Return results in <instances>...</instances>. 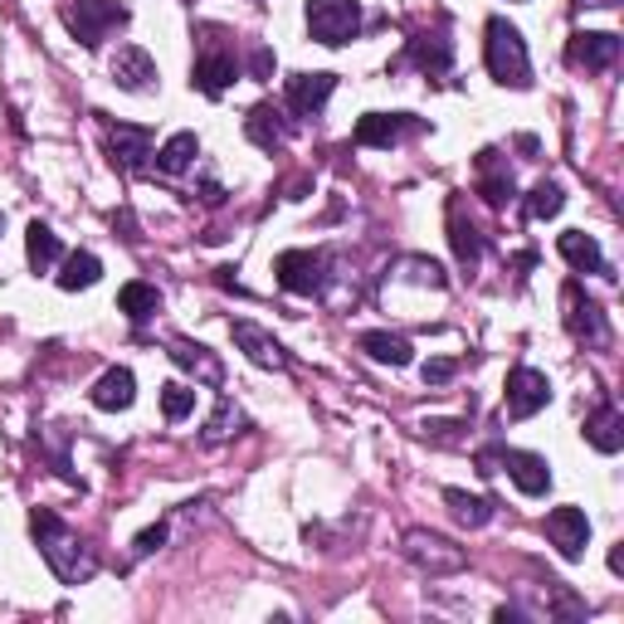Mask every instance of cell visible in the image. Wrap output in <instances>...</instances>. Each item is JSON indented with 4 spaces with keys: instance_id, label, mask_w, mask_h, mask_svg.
Returning <instances> with one entry per match:
<instances>
[{
    "instance_id": "1",
    "label": "cell",
    "mask_w": 624,
    "mask_h": 624,
    "mask_svg": "<svg viewBox=\"0 0 624 624\" xmlns=\"http://www.w3.org/2000/svg\"><path fill=\"white\" fill-rule=\"evenodd\" d=\"M30 532H35L39 552H45L49 571L64 580V586H83V580L98 576V556L83 546L79 532H69L49 508H35L30 512Z\"/></svg>"
},
{
    "instance_id": "2",
    "label": "cell",
    "mask_w": 624,
    "mask_h": 624,
    "mask_svg": "<svg viewBox=\"0 0 624 624\" xmlns=\"http://www.w3.org/2000/svg\"><path fill=\"white\" fill-rule=\"evenodd\" d=\"M484 54H488V73L498 83H508V89H527V83H532L527 45H522V35L508 25V20H488Z\"/></svg>"
},
{
    "instance_id": "3",
    "label": "cell",
    "mask_w": 624,
    "mask_h": 624,
    "mask_svg": "<svg viewBox=\"0 0 624 624\" xmlns=\"http://www.w3.org/2000/svg\"><path fill=\"white\" fill-rule=\"evenodd\" d=\"M64 25H69V35L79 45L98 49L107 39V30L127 25V5H117V0H73V5H64Z\"/></svg>"
},
{
    "instance_id": "4",
    "label": "cell",
    "mask_w": 624,
    "mask_h": 624,
    "mask_svg": "<svg viewBox=\"0 0 624 624\" xmlns=\"http://www.w3.org/2000/svg\"><path fill=\"white\" fill-rule=\"evenodd\" d=\"M405 561L424 576H454V571H464L468 556H464V546L444 542L440 532L415 527V532H405Z\"/></svg>"
},
{
    "instance_id": "5",
    "label": "cell",
    "mask_w": 624,
    "mask_h": 624,
    "mask_svg": "<svg viewBox=\"0 0 624 624\" xmlns=\"http://www.w3.org/2000/svg\"><path fill=\"white\" fill-rule=\"evenodd\" d=\"M308 30H313V39H322L332 49L347 45L361 30V5L356 0H308Z\"/></svg>"
},
{
    "instance_id": "6",
    "label": "cell",
    "mask_w": 624,
    "mask_h": 624,
    "mask_svg": "<svg viewBox=\"0 0 624 624\" xmlns=\"http://www.w3.org/2000/svg\"><path fill=\"white\" fill-rule=\"evenodd\" d=\"M478 464H484V474H492V464H502L508 468V478L527 492V498H542V492L552 488V468H546V458L527 454V449H488Z\"/></svg>"
},
{
    "instance_id": "7",
    "label": "cell",
    "mask_w": 624,
    "mask_h": 624,
    "mask_svg": "<svg viewBox=\"0 0 624 624\" xmlns=\"http://www.w3.org/2000/svg\"><path fill=\"white\" fill-rule=\"evenodd\" d=\"M552 400V381L532 366L508 371V420H532L536 410H546Z\"/></svg>"
},
{
    "instance_id": "8",
    "label": "cell",
    "mask_w": 624,
    "mask_h": 624,
    "mask_svg": "<svg viewBox=\"0 0 624 624\" xmlns=\"http://www.w3.org/2000/svg\"><path fill=\"white\" fill-rule=\"evenodd\" d=\"M322 254H313V249H288V254H279V283L288 293H298V298H313L317 288H322Z\"/></svg>"
},
{
    "instance_id": "9",
    "label": "cell",
    "mask_w": 624,
    "mask_h": 624,
    "mask_svg": "<svg viewBox=\"0 0 624 624\" xmlns=\"http://www.w3.org/2000/svg\"><path fill=\"white\" fill-rule=\"evenodd\" d=\"M546 536H552V546L566 556V561H576L590 542V518L580 508H552L546 512Z\"/></svg>"
},
{
    "instance_id": "10",
    "label": "cell",
    "mask_w": 624,
    "mask_h": 624,
    "mask_svg": "<svg viewBox=\"0 0 624 624\" xmlns=\"http://www.w3.org/2000/svg\"><path fill=\"white\" fill-rule=\"evenodd\" d=\"M229 332H235V347H239V352H245L249 361H254V366H264V371H288V352H283L279 337H269L259 322H245V317H239Z\"/></svg>"
},
{
    "instance_id": "11",
    "label": "cell",
    "mask_w": 624,
    "mask_h": 624,
    "mask_svg": "<svg viewBox=\"0 0 624 624\" xmlns=\"http://www.w3.org/2000/svg\"><path fill=\"white\" fill-rule=\"evenodd\" d=\"M566 59L580 64V69H610L620 59V35H610V30H576Z\"/></svg>"
},
{
    "instance_id": "12",
    "label": "cell",
    "mask_w": 624,
    "mask_h": 624,
    "mask_svg": "<svg viewBox=\"0 0 624 624\" xmlns=\"http://www.w3.org/2000/svg\"><path fill=\"white\" fill-rule=\"evenodd\" d=\"M566 327H571L580 342H590V347H605V342H610V322H605V313H600L590 298H580L576 283L566 288Z\"/></svg>"
},
{
    "instance_id": "13",
    "label": "cell",
    "mask_w": 624,
    "mask_h": 624,
    "mask_svg": "<svg viewBox=\"0 0 624 624\" xmlns=\"http://www.w3.org/2000/svg\"><path fill=\"white\" fill-rule=\"evenodd\" d=\"M107 151H113V167L141 171V167H147V157H151V133H147V127L113 123V127H107Z\"/></svg>"
},
{
    "instance_id": "14",
    "label": "cell",
    "mask_w": 624,
    "mask_h": 624,
    "mask_svg": "<svg viewBox=\"0 0 624 624\" xmlns=\"http://www.w3.org/2000/svg\"><path fill=\"white\" fill-rule=\"evenodd\" d=\"M415 117H405V113H366L356 123V147H396V141L405 133H415Z\"/></svg>"
},
{
    "instance_id": "15",
    "label": "cell",
    "mask_w": 624,
    "mask_h": 624,
    "mask_svg": "<svg viewBox=\"0 0 624 624\" xmlns=\"http://www.w3.org/2000/svg\"><path fill=\"white\" fill-rule=\"evenodd\" d=\"M151 79H157V64H151L147 49H137V45L117 49V59H113V83L117 89L141 93V89H151Z\"/></svg>"
},
{
    "instance_id": "16",
    "label": "cell",
    "mask_w": 624,
    "mask_h": 624,
    "mask_svg": "<svg viewBox=\"0 0 624 624\" xmlns=\"http://www.w3.org/2000/svg\"><path fill=\"white\" fill-rule=\"evenodd\" d=\"M337 73H293L288 79V107L293 113H317L332 98Z\"/></svg>"
},
{
    "instance_id": "17",
    "label": "cell",
    "mask_w": 624,
    "mask_h": 624,
    "mask_svg": "<svg viewBox=\"0 0 624 624\" xmlns=\"http://www.w3.org/2000/svg\"><path fill=\"white\" fill-rule=\"evenodd\" d=\"M133 400H137V376L127 366H113V371H103V376H98V386H93V405H98V410H127Z\"/></svg>"
},
{
    "instance_id": "18",
    "label": "cell",
    "mask_w": 624,
    "mask_h": 624,
    "mask_svg": "<svg viewBox=\"0 0 624 624\" xmlns=\"http://www.w3.org/2000/svg\"><path fill=\"white\" fill-rule=\"evenodd\" d=\"M191 83L205 98H220L229 83H235V54H201L195 69H191Z\"/></svg>"
},
{
    "instance_id": "19",
    "label": "cell",
    "mask_w": 624,
    "mask_h": 624,
    "mask_svg": "<svg viewBox=\"0 0 624 624\" xmlns=\"http://www.w3.org/2000/svg\"><path fill=\"white\" fill-rule=\"evenodd\" d=\"M245 133L254 147H264V151H279L283 141H288V123H283V113L273 103H259L254 113L245 117Z\"/></svg>"
},
{
    "instance_id": "20",
    "label": "cell",
    "mask_w": 624,
    "mask_h": 624,
    "mask_svg": "<svg viewBox=\"0 0 624 624\" xmlns=\"http://www.w3.org/2000/svg\"><path fill=\"white\" fill-rule=\"evenodd\" d=\"M586 440H590V449H600V454H620L624 449V415L615 405H600V410L586 420Z\"/></svg>"
},
{
    "instance_id": "21",
    "label": "cell",
    "mask_w": 624,
    "mask_h": 624,
    "mask_svg": "<svg viewBox=\"0 0 624 624\" xmlns=\"http://www.w3.org/2000/svg\"><path fill=\"white\" fill-rule=\"evenodd\" d=\"M556 249H561V259L571 269H586V273H610L605 254H600V245L586 235V229H566L561 239H556Z\"/></svg>"
},
{
    "instance_id": "22",
    "label": "cell",
    "mask_w": 624,
    "mask_h": 624,
    "mask_svg": "<svg viewBox=\"0 0 624 624\" xmlns=\"http://www.w3.org/2000/svg\"><path fill=\"white\" fill-rule=\"evenodd\" d=\"M171 361H177V366H185V371H195L205 386H220V361L205 352L201 342H185V337H177V342H171Z\"/></svg>"
},
{
    "instance_id": "23",
    "label": "cell",
    "mask_w": 624,
    "mask_h": 624,
    "mask_svg": "<svg viewBox=\"0 0 624 624\" xmlns=\"http://www.w3.org/2000/svg\"><path fill=\"white\" fill-rule=\"evenodd\" d=\"M361 352H366L371 361H381V366H410L415 352H410V342L396 332H366L361 337Z\"/></svg>"
},
{
    "instance_id": "24",
    "label": "cell",
    "mask_w": 624,
    "mask_h": 624,
    "mask_svg": "<svg viewBox=\"0 0 624 624\" xmlns=\"http://www.w3.org/2000/svg\"><path fill=\"white\" fill-rule=\"evenodd\" d=\"M444 502H449V512H454L458 527H488V522H492V502H488V498H478V492L449 488V492H444Z\"/></svg>"
},
{
    "instance_id": "25",
    "label": "cell",
    "mask_w": 624,
    "mask_h": 624,
    "mask_svg": "<svg viewBox=\"0 0 624 624\" xmlns=\"http://www.w3.org/2000/svg\"><path fill=\"white\" fill-rule=\"evenodd\" d=\"M25 254H30V269H35V273H49L54 264H59V254H64V249H59V235H54V229L49 225H30V235H25Z\"/></svg>"
},
{
    "instance_id": "26",
    "label": "cell",
    "mask_w": 624,
    "mask_h": 624,
    "mask_svg": "<svg viewBox=\"0 0 624 624\" xmlns=\"http://www.w3.org/2000/svg\"><path fill=\"white\" fill-rule=\"evenodd\" d=\"M410 59L420 64V69H430V73H444L449 64H454V49H449L444 35H415L410 39Z\"/></svg>"
},
{
    "instance_id": "27",
    "label": "cell",
    "mask_w": 624,
    "mask_h": 624,
    "mask_svg": "<svg viewBox=\"0 0 624 624\" xmlns=\"http://www.w3.org/2000/svg\"><path fill=\"white\" fill-rule=\"evenodd\" d=\"M195 157H201V141H195V133H177L167 147L157 151V167L167 171V177H181V171L191 167Z\"/></svg>"
},
{
    "instance_id": "28",
    "label": "cell",
    "mask_w": 624,
    "mask_h": 624,
    "mask_svg": "<svg viewBox=\"0 0 624 624\" xmlns=\"http://www.w3.org/2000/svg\"><path fill=\"white\" fill-rule=\"evenodd\" d=\"M98 279H103V264H98L93 254H83V249H79V254H69V259H64L59 288H64V293H79V288H93Z\"/></svg>"
},
{
    "instance_id": "29",
    "label": "cell",
    "mask_w": 624,
    "mask_h": 624,
    "mask_svg": "<svg viewBox=\"0 0 624 624\" xmlns=\"http://www.w3.org/2000/svg\"><path fill=\"white\" fill-rule=\"evenodd\" d=\"M478 177H484V195L492 205H508L512 201V171H502L498 151H484L478 157Z\"/></svg>"
},
{
    "instance_id": "30",
    "label": "cell",
    "mask_w": 624,
    "mask_h": 624,
    "mask_svg": "<svg viewBox=\"0 0 624 624\" xmlns=\"http://www.w3.org/2000/svg\"><path fill=\"white\" fill-rule=\"evenodd\" d=\"M117 308L133 317V322H147V317L161 308V293L151 288V283H123V293H117Z\"/></svg>"
},
{
    "instance_id": "31",
    "label": "cell",
    "mask_w": 624,
    "mask_h": 624,
    "mask_svg": "<svg viewBox=\"0 0 624 624\" xmlns=\"http://www.w3.org/2000/svg\"><path fill=\"white\" fill-rule=\"evenodd\" d=\"M449 239H454L458 264L474 269L478 259H484V239H478V229H474V225H464V215H458V211H454V220H449Z\"/></svg>"
},
{
    "instance_id": "32",
    "label": "cell",
    "mask_w": 624,
    "mask_h": 624,
    "mask_svg": "<svg viewBox=\"0 0 624 624\" xmlns=\"http://www.w3.org/2000/svg\"><path fill=\"white\" fill-rule=\"evenodd\" d=\"M561 205H566V195H561V185H556V181H542L527 195V215H532V220H552V215H561Z\"/></svg>"
},
{
    "instance_id": "33",
    "label": "cell",
    "mask_w": 624,
    "mask_h": 624,
    "mask_svg": "<svg viewBox=\"0 0 624 624\" xmlns=\"http://www.w3.org/2000/svg\"><path fill=\"white\" fill-rule=\"evenodd\" d=\"M245 424V415L235 410V400H220L215 405V415H211V424H205V444H220V440H229V434Z\"/></svg>"
},
{
    "instance_id": "34",
    "label": "cell",
    "mask_w": 624,
    "mask_h": 624,
    "mask_svg": "<svg viewBox=\"0 0 624 624\" xmlns=\"http://www.w3.org/2000/svg\"><path fill=\"white\" fill-rule=\"evenodd\" d=\"M161 410H167V420H185V415L195 410V390L167 386V390H161Z\"/></svg>"
},
{
    "instance_id": "35",
    "label": "cell",
    "mask_w": 624,
    "mask_h": 624,
    "mask_svg": "<svg viewBox=\"0 0 624 624\" xmlns=\"http://www.w3.org/2000/svg\"><path fill=\"white\" fill-rule=\"evenodd\" d=\"M454 361H444V356H434V361H424V381H430V386H444L449 376H454Z\"/></svg>"
},
{
    "instance_id": "36",
    "label": "cell",
    "mask_w": 624,
    "mask_h": 624,
    "mask_svg": "<svg viewBox=\"0 0 624 624\" xmlns=\"http://www.w3.org/2000/svg\"><path fill=\"white\" fill-rule=\"evenodd\" d=\"M161 542H167V527H147V532L137 536V556H151Z\"/></svg>"
},
{
    "instance_id": "37",
    "label": "cell",
    "mask_w": 624,
    "mask_h": 624,
    "mask_svg": "<svg viewBox=\"0 0 624 624\" xmlns=\"http://www.w3.org/2000/svg\"><path fill=\"white\" fill-rule=\"evenodd\" d=\"M249 69H254V79H269V73H273V54H269V49H254Z\"/></svg>"
},
{
    "instance_id": "38",
    "label": "cell",
    "mask_w": 624,
    "mask_h": 624,
    "mask_svg": "<svg viewBox=\"0 0 624 624\" xmlns=\"http://www.w3.org/2000/svg\"><path fill=\"white\" fill-rule=\"evenodd\" d=\"M576 5H615V0H576Z\"/></svg>"
}]
</instances>
